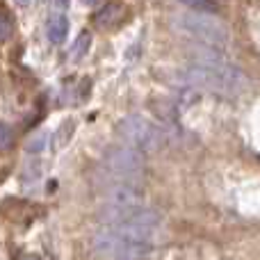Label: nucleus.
<instances>
[{"instance_id": "1", "label": "nucleus", "mask_w": 260, "mask_h": 260, "mask_svg": "<svg viewBox=\"0 0 260 260\" xmlns=\"http://www.w3.org/2000/svg\"><path fill=\"white\" fill-rule=\"evenodd\" d=\"M157 231L139 226H105L91 238L94 253L103 260H142L155 247Z\"/></svg>"}, {"instance_id": "2", "label": "nucleus", "mask_w": 260, "mask_h": 260, "mask_svg": "<svg viewBox=\"0 0 260 260\" xmlns=\"http://www.w3.org/2000/svg\"><path fill=\"white\" fill-rule=\"evenodd\" d=\"M183 80L194 89H208L217 94H242L249 87V78L235 64L219 57L215 50H208L189 64L183 73Z\"/></svg>"}, {"instance_id": "3", "label": "nucleus", "mask_w": 260, "mask_h": 260, "mask_svg": "<svg viewBox=\"0 0 260 260\" xmlns=\"http://www.w3.org/2000/svg\"><path fill=\"white\" fill-rule=\"evenodd\" d=\"M174 30L183 37L199 41L201 46L210 50H219L226 48L231 41V32L219 18H215L212 14H178L171 21Z\"/></svg>"}, {"instance_id": "4", "label": "nucleus", "mask_w": 260, "mask_h": 260, "mask_svg": "<svg viewBox=\"0 0 260 260\" xmlns=\"http://www.w3.org/2000/svg\"><path fill=\"white\" fill-rule=\"evenodd\" d=\"M119 135L126 139V146L135 148V151H160L165 146V135L162 130L151 123L144 117H126L119 123Z\"/></svg>"}, {"instance_id": "5", "label": "nucleus", "mask_w": 260, "mask_h": 260, "mask_svg": "<svg viewBox=\"0 0 260 260\" xmlns=\"http://www.w3.org/2000/svg\"><path fill=\"white\" fill-rule=\"evenodd\" d=\"M105 162H108L112 176H119V178H128V180H137L142 178L144 174V162L139 151L130 146H117L105 155Z\"/></svg>"}, {"instance_id": "6", "label": "nucleus", "mask_w": 260, "mask_h": 260, "mask_svg": "<svg viewBox=\"0 0 260 260\" xmlns=\"http://www.w3.org/2000/svg\"><path fill=\"white\" fill-rule=\"evenodd\" d=\"M46 35L50 44H62L69 35V18L67 14H53L46 23Z\"/></svg>"}, {"instance_id": "7", "label": "nucleus", "mask_w": 260, "mask_h": 260, "mask_svg": "<svg viewBox=\"0 0 260 260\" xmlns=\"http://www.w3.org/2000/svg\"><path fill=\"white\" fill-rule=\"evenodd\" d=\"M119 12H121V3H108L103 9H101L99 14H96V25L99 27H110V25H114L117 23V18H119Z\"/></svg>"}, {"instance_id": "8", "label": "nucleus", "mask_w": 260, "mask_h": 260, "mask_svg": "<svg viewBox=\"0 0 260 260\" xmlns=\"http://www.w3.org/2000/svg\"><path fill=\"white\" fill-rule=\"evenodd\" d=\"M89 46H91V35L87 30L80 32V37L76 39V44H73V48H71V59L73 62H80V59L87 55Z\"/></svg>"}, {"instance_id": "9", "label": "nucleus", "mask_w": 260, "mask_h": 260, "mask_svg": "<svg viewBox=\"0 0 260 260\" xmlns=\"http://www.w3.org/2000/svg\"><path fill=\"white\" fill-rule=\"evenodd\" d=\"M185 5H189L192 9H199L203 14H215L219 9V3L217 0H183Z\"/></svg>"}, {"instance_id": "10", "label": "nucleus", "mask_w": 260, "mask_h": 260, "mask_svg": "<svg viewBox=\"0 0 260 260\" xmlns=\"http://www.w3.org/2000/svg\"><path fill=\"white\" fill-rule=\"evenodd\" d=\"M46 142H48V135H46V133H39L37 137L30 139V144H27L25 148H27L30 153H39V151H44V148H46Z\"/></svg>"}, {"instance_id": "11", "label": "nucleus", "mask_w": 260, "mask_h": 260, "mask_svg": "<svg viewBox=\"0 0 260 260\" xmlns=\"http://www.w3.org/2000/svg\"><path fill=\"white\" fill-rule=\"evenodd\" d=\"M14 144V133L5 123H0V151H7Z\"/></svg>"}, {"instance_id": "12", "label": "nucleus", "mask_w": 260, "mask_h": 260, "mask_svg": "<svg viewBox=\"0 0 260 260\" xmlns=\"http://www.w3.org/2000/svg\"><path fill=\"white\" fill-rule=\"evenodd\" d=\"M9 35H12V27H9V23H7V18L0 14V41H5V39H9Z\"/></svg>"}, {"instance_id": "13", "label": "nucleus", "mask_w": 260, "mask_h": 260, "mask_svg": "<svg viewBox=\"0 0 260 260\" xmlns=\"http://www.w3.org/2000/svg\"><path fill=\"white\" fill-rule=\"evenodd\" d=\"M69 3H71V0H55V5H57L59 9H67V7H69Z\"/></svg>"}, {"instance_id": "14", "label": "nucleus", "mask_w": 260, "mask_h": 260, "mask_svg": "<svg viewBox=\"0 0 260 260\" xmlns=\"http://www.w3.org/2000/svg\"><path fill=\"white\" fill-rule=\"evenodd\" d=\"M16 3H18V5H21V7H27V5H30V3H32V0H16Z\"/></svg>"}, {"instance_id": "15", "label": "nucleus", "mask_w": 260, "mask_h": 260, "mask_svg": "<svg viewBox=\"0 0 260 260\" xmlns=\"http://www.w3.org/2000/svg\"><path fill=\"white\" fill-rule=\"evenodd\" d=\"M85 3H87V5H96V3H99V0H85Z\"/></svg>"}]
</instances>
